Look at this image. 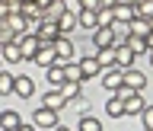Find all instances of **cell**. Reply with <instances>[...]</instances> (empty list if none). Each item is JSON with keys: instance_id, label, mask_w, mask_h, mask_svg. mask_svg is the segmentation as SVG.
<instances>
[{"instance_id": "obj_10", "label": "cell", "mask_w": 153, "mask_h": 131, "mask_svg": "<svg viewBox=\"0 0 153 131\" xmlns=\"http://www.w3.org/2000/svg\"><path fill=\"white\" fill-rule=\"evenodd\" d=\"M61 96H64L67 103L80 99V96H83V80H64V86H61Z\"/></svg>"}, {"instance_id": "obj_17", "label": "cell", "mask_w": 153, "mask_h": 131, "mask_svg": "<svg viewBox=\"0 0 153 131\" xmlns=\"http://www.w3.org/2000/svg\"><path fill=\"white\" fill-rule=\"evenodd\" d=\"M0 55H3V61H10V64H19V61H22V48H19V42H10V45L0 48Z\"/></svg>"}, {"instance_id": "obj_34", "label": "cell", "mask_w": 153, "mask_h": 131, "mask_svg": "<svg viewBox=\"0 0 153 131\" xmlns=\"http://www.w3.org/2000/svg\"><path fill=\"white\" fill-rule=\"evenodd\" d=\"M64 7L70 10V13H76V16L83 13V7H80V0H64Z\"/></svg>"}, {"instance_id": "obj_28", "label": "cell", "mask_w": 153, "mask_h": 131, "mask_svg": "<svg viewBox=\"0 0 153 131\" xmlns=\"http://www.w3.org/2000/svg\"><path fill=\"white\" fill-rule=\"evenodd\" d=\"M13 83H16V77H13V74H7V70H0V96L13 93Z\"/></svg>"}, {"instance_id": "obj_14", "label": "cell", "mask_w": 153, "mask_h": 131, "mask_svg": "<svg viewBox=\"0 0 153 131\" xmlns=\"http://www.w3.org/2000/svg\"><path fill=\"white\" fill-rule=\"evenodd\" d=\"M112 10H115V22H131V19L137 16V10H134L128 0H121V3H118V7H112Z\"/></svg>"}, {"instance_id": "obj_42", "label": "cell", "mask_w": 153, "mask_h": 131, "mask_svg": "<svg viewBox=\"0 0 153 131\" xmlns=\"http://www.w3.org/2000/svg\"><path fill=\"white\" fill-rule=\"evenodd\" d=\"M150 64H153V51H150Z\"/></svg>"}, {"instance_id": "obj_31", "label": "cell", "mask_w": 153, "mask_h": 131, "mask_svg": "<svg viewBox=\"0 0 153 131\" xmlns=\"http://www.w3.org/2000/svg\"><path fill=\"white\" fill-rule=\"evenodd\" d=\"M99 26H115V10L112 7H102V10H99Z\"/></svg>"}, {"instance_id": "obj_22", "label": "cell", "mask_w": 153, "mask_h": 131, "mask_svg": "<svg viewBox=\"0 0 153 131\" xmlns=\"http://www.w3.org/2000/svg\"><path fill=\"white\" fill-rule=\"evenodd\" d=\"M76 22L83 29H99V10H83V13L76 16Z\"/></svg>"}, {"instance_id": "obj_38", "label": "cell", "mask_w": 153, "mask_h": 131, "mask_svg": "<svg viewBox=\"0 0 153 131\" xmlns=\"http://www.w3.org/2000/svg\"><path fill=\"white\" fill-rule=\"evenodd\" d=\"M147 51H153V29H150V35H147Z\"/></svg>"}, {"instance_id": "obj_3", "label": "cell", "mask_w": 153, "mask_h": 131, "mask_svg": "<svg viewBox=\"0 0 153 131\" xmlns=\"http://www.w3.org/2000/svg\"><path fill=\"white\" fill-rule=\"evenodd\" d=\"M76 64H80V77H83V80L102 74V64H99V58H96V55H89V58H76Z\"/></svg>"}, {"instance_id": "obj_15", "label": "cell", "mask_w": 153, "mask_h": 131, "mask_svg": "<svg viewBox=\"0 0 153 131\" xmlns=\"http://www.w3.org/2000/svg\"><path fill=\"white\" fill-rule=\"evenodd\" d=\"M128 32H131V35H150V19H143V16H134L131 22H128Z\"/></svg>"}, {"instance_id": "obj_11", "label": "cell", "mask_w": 153, "mask_h": 131, "mask_svg": "<svg viewBox=\"0 0 153 131\" xmlns=\"http://www.w3.org/2000/svg\"><path fill=\"white\" fill-rule=\"evenodd\" d=\"M57 35H61L57 22H42V26H38V42H42V45H51Z\"/></svg>"}, {"instance_id": "obj_16", "label": "cell", "mask_w": 153, "mask_h": 131, "mask_svg": "<svg viewBox=\"0 0 153 131\" xmlns=\"http://www.w3.org/2000/svg\"><path fill=\"white\" fill-rule=\"evenodd\" d=\"M45 70H48V86H51V90H61V86H64V67L51 64V67H45Z\"/></svg>"}, {"instance_id": "obj_27", "label": "cell", "mask_w": 153, "mask_h": 131, "mask_svg": "<svg viewBox=\"0 0 153 131\" xmlns=\"http://www.w3.org/2000/svg\"><path fill=\"white\" fill-rule=\"evenodd\" d=\"M76 131H102V125H99V118H93V115H83L80 125H76Z\"/></svg>"}, {"instance_id": "obj_43", "label": "cell", "mask_w": 153, "mask_h": 131, "mask_svg": "<svg viewBox=\"0 0 153 131\" xmlns=\"http://www.w3.org/2000/svg\"><path fill=\"white\" fill-rule=\"evenodd\" d=\"M150 29H153V19H150Z\"/></svg>"}, {"instance_id": "obj_45", "label": "cell", "mask_w": 153, "mask_h": 131, "mask_svg": "<svg viewBox=\"0 0 153 131\" xmlns=\"http://www.w3.org/2000/svg\"><path fill=\"white\" fill-rule=\"evenodd\" d=\"M143 131H153V128H143Z\"/></svg>"}, {"instance_id": "obj_24", "label": "cell", "mask_w": 153, "mask_h": 131, "mask_svg": "<svg viewBox=\"0 0 153 131\" xmlns=\"http://www.w3.org/2000/svg\"><path fill=\"white\" fill-rule=\"evenodd\" d=\"M19 13H22L26 19H42V13H45V10L38 7L35 0H22V7H19Z\"/></svg>"}, {"instance_id": "obj_13", "label": "cell", "mask_w": 153, "mask_h": 131, "mask_svg": "<svg viewBox=\"0 0 153 131\" xmlns=\"http://www.w3.org/2000/svg\"><path fill=\"white\" fill-rule=\"evenodd\" d=\"M19 125H22L19 112H13V109H7V112H0V131H16Z\"/></svg>"}, {"instance_id": "obj_25", "label": "cell", "mask_w": 153, "mask_h": 131, "mask_svg": "<svg viewBox=\"0 0 153 131\" xmlns=\"http://www.w3.org/2000/svg\"><path fill=\"white\" fill-rule=\"evenodd\" d=\"M124 45L131 48L134 55H140V51H147V38H143V35H131V32H128V38H124Z\"/></svg>"}, {"instance_id": "obj_41", "label": "cell", "mask_w": 153, "mask_h": 131, "mask_svg": "<svg viewBox=\"0 0 153 131\" xmlns=\"http://www.w3.org/2000/svg\"><path fill=\"white\" fill-rule=\"evenodd\" d=\"M54 131H70V128H64V125H57V128H54Z\"/></svg>"}, {"instance_id": "obj_7", "label": "cell", "mask_w": 153, "mask_h": 131, "mask_svg": "<svg viewBox=\"0 0 153 131\" xmlns=\"http://www.w3.org/2000/svg\"><path fill=\"white\" fill-rule=\"evenodd\" d=\"M51 48L57 51V61H74V42L67 35H57L54 42H51Z\"/></svg>"}, {"instance_id": "obj_12", "label": "cell", "mask_w": 153, "mask_h": 131, "mask_svg": "<svg viewBox=\"0 0 153 131\" xmlns=\"http://www.w3.org/2000/svg\"><path fill=\"white\" fill-rule=\"evenodd\" d=\"M57 29H61V35H70L74 29H80V22H76V13L64 10V13H61V19H57Z\"/></svg>"}, {"instance_id": "obj_26", "label": "cell", "mask_w": 153, "mask_h": 131, "mask_svg": "<svg viewBox=\"0 0 153 131\" xmlns=\"http://www.w3.org/2000/svg\"><path fill=\"white\" fill-rule=\"evenodd\" d=\"M96 58H99L102 70H105V67H115V45L112 48H99V55H96Z\"/></svg>"}, {"instance_id": "obj_9", "label": "cell", "mask_w": 153, "mask_h": 131, "mask_svg": "<svg viewBox=\"0 0 153 131\" xmlns=\"http://www.w3.org/2000/svg\"><path fill=\"white\" fill-rule=\"evenodd\" d=\"M32 61H35L38 67H51V64H57V51H54L51 45H42V48L35 51V58H32Z\"/></svg>"}, {"instance_id": "obj_33", "label": "cell", "mask_w": 153, "mask_h": 131, "mask_svg": "<svg viewBox=\"0 0 153 131\" xmlns=\"http://www.w3.org/2000/svg\"><path fill=\"white\" fill-rule=\"evenodd\" d=\"M140 122H143V128H153V106H150V103L143 106V112H140Z\"/></svg>"}, {"instance_id": "obj_19", "label": "cell", "mask_w": 153, "mask_h": 131, "mask_svg": "<svg viewBox=\"0 0 153 131\" xmlns=\"http://www.w3.org/2000/svg\"><path fill=\"white\" fill-rule=\"evenodd\" d=\"M13 93L22 96V99H29V96L35 93V83H32L29 77H16V83H13Z\"/></svg>"}, {"instance_id": "obj_5", "label": "cell", "mask_w": 153, "mask_h": 131, "mask_svg": "<svg viewBox=\"0 0 153 131\" xmlns=\"http://www.w3.org/2000/svg\"><path fill=\"white\" fill-rule=\"evenodd\" d=\"M19 48H22V61L26 58H35V51L42 48V42H38V35H29V32H22V35H16Z\"/></svg>"}, {"instance_id": "obj_6", "label": "cell", "mask_w": 153, "mask_h": 131, "mask_svg": "<svg viewBox=\"0 0 153 131\" xmlns=\"http://www.w3.org/2000/svg\"><path fill=\"white\" fill-rule=\"evenodd\" d=\"M93 45H96V48H112V45H115V29H112V26L93 29Z\"/></svg>"}, {"instance_id": "obj_35", "label": "cell", "mask_w": 153, "mask_h": 131, "mask_svg": "<svg viewBox=\"0 0 153 131\" xmlns=\"http://www.w3.org/2000/svg\"><path fill=\"white\" fill-rule=\"evenodd\" d=\"M83 10H102V0H80Z\"/></svg>"}, {"instance_id": "obj_32", "label": "cell", "mask_w": 153, "mask_h": 131, "mask_svg": "<svg viewBox=\"0 0 153 131\" xmlns=\"http://www.w3.org/2000/svg\"><path fill=\"white\" fill-rule=\"evenodd\" d=\"M137 16H143V19H153V0H140V3H137Z\"/></svg>"}, {"instance_id": "obj_39", "label": "cell", "mask_w": 153, "mask_h": 131, "mask_svg": "<svg viewBox=\"0 0 153 131\" xmlns=\"http://www.w3.org/2000/svg\"><path fill=\"white\" fill-rule=\"evenodd\" d=\"M121 0H102V7H118Z\"/></svg>"}, {"instance_id": "obj_18", "label": "cell", "mask_w": 153, "mask_h": 131, "mask_svg": "<svg viewBox=\"0 0 153 131\" xmlns=\"http://www.w3.org/2000/svg\"><path fill=\"white\" fill-rule=\"evenodd\" d=\"M42 103H45L48 109H54V112H61V109H64V106H67V99H64V96H61V90H48V93H45V99H42Z\"/></svg>"}, {"instance_id": "obj_4", "label": "cell", "mask_w": 153, "mask_h": 131, "mask_svg": "<svg viewBox=\"0 0 153 131\" xmlns=\"http://www.w3.org/2000/svg\"><path fill=\"white\" fill-rule=\"evenodd\" d=\"M134 58H137V55H134L131 48L124 45V42H118V38H115V67H121V70H124V67L134 64Z\"/></svg>"}, {"instance_id": "obj_30", "label": "cell", "mask_w": 153, "mask_h": 131, "mask_svg": "<svg viewBox=\"0 0 153 131\" xmlns=\"http://www.w3.org/2000/svg\"><path fill=\"white\" fill-rule=\"evenodd\" d=\"M10 42H16V32H13L7 22H0V48H3V45H10Z\"/></svg>"}, {"instance_id": "obj_37", "label": "cell", "mask_w": 153, "mask_h": 131, "mask_svg": "<svg viewBox=\"0 0 153 131\" xmlns=\"http://www.w3.org/2000/svg\"><path fill=\"white\" fill-rule=\"evenodd\" d=\"M35 3H38V7H42V10H48V7H51V3H54V0H35Z\"/></svg>"}, {"instance_id": "obj_23", "label": "cell", "mask_w": 153, "mask_h": 131, "mask_svg": "<svg viewBox=\"0 0 153 131\" xmlns=\"http://www.w3.org/2000/svg\"><path fill=\"white\" fill-rule=\"evenodd\" d=\"M105 112L112 115V118H121V115H124V99L118 93H112V99L105 103Z\"/></svg>"}, {"instance_id": "obj_40", "label": "cell", "mask_w": 153, "mask_h": 131, "mask_svg": "<svg viewBox=\"0 0 153 131\" xmlns=\"http://www.w3.org/2000/svg\"><path fill=\"white\" fill-rule=\"evenodd\" d=\"M16 131H35V128H29V125H19V128Z\"/></svg>"}, {"instance_id": "obj_36", "label": "cell", "mask_w": 153, "mask_h": 131, "mask_svg": "<svg viewBox=\"0 0 153 131\" xmlns=\"http://www.w3.org/2000/svg\"><path fill=\"white\" fill-rule=\"evenodd\" d=\"M10 13H13V10H10V3H3V0H0V22H3Z\"/></svg>"}, {"instance_id": "obj_1", "label": "cell", "mask_w": 153, "mask_h": 131, "mask_svg": "<svg viewBox=\"0 0 153 131\" xmlns=\"http://www.w3.org/2000/svg\"><path fill=\"white\" fill-rule=\"evenodd\" d=\"M102 86L108 90V93H118L124 86V70L121 67H105L102 70Z\"/></svg>"}, {"instance_id": "obj_2", "label": "cell", "mask_w": 153, "mask_h": 131, "mask_svg": "<svg viewBox=\"0 0 153 131\" xmlns=\"http://www.w3.org/2000/svg\"><path fill=\"white\" fill-rule=\"evenodd\" d=\"M32 122H35V128L54 131V128H57V112H54V109H48V106H42V109H35Z\"/></svg>"}, {"instance_id": "obj_44", "label": "cell", "mask_w": 153, "mask_h": 131, "mask_svg": "<svg viewBox=\"0 0 153 131\" xmlns=\"http://www.w3.org/2000/svg\"><path fill=\"white\" fill-rule=\"evenodd\" d=\"M35 131H45V128H35Z\"/></svg>"}, {"instance_id": "obj_8", "label": "cell", "mask_w": 153, "mask_h": 131, "mask_svg": "<svg viewBox=\"0 0 153 131\" xmlns=\"http://www.w3.org/2000/svg\"><path fill=\"white\" fill-rule=\"evenodd\" d=\"M124 86H128V90H137V93H140L143 86H147V77H143L140 70H134V67H124Z\"/></svg>"}, {"instance_id": "obj_29", "label": "cell", "mask_w": 153, "mask_h": 131, "mask_svg": "<svg viewBox=\"0 0 153 131\" xmlns=\"http://www.w3.org/2000/svg\"><path fill=\"white\" fill-rule=\"evenodd\" d=\"M64 80H83V77H80V64H76V61H64Z\"/></svg>"}, {"instance_id": "obj_20", "label": "cell", "mask_w": 153, "mask_h": 131, "mask_svg": "<svg viewBox=\"0 0 153 131\" xmlns=\"http://www.w3.org/2000/svg\"><path fill=\"white\" fill-rule=\"evenodd\" d=\"M3 22H7V26L13 29V32H16V35H22V32H26V26H29V19L22 16V13H10V16L3 19Z\"/></svg>"}, {"instance_id": "obj_21", "label": "cell", "mask_w": 153, "mask_h": 131, "mask_svg": "<svg viewBox=\"0 0 153 131\" xmlns=\"http://www.w3.org/2000/svg\"><path fill=\"white\" fill-rule=\"evenodd\" d=\"M64 10H67V7H64V0H54V3H51V7H48L45 13H42V22H57Z\"/></svg>"}]
</instances>
